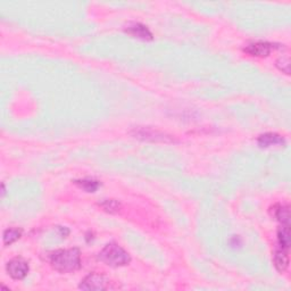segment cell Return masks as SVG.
<instances>
[{
    "mask_svg": "<svg viewBox=\"0 0 291 291\" xmlns=\"http://www.w3.org/2000/svg\"><path fill=\"white\" fill-rule=\"evenodd\" d=\"M272 48H273V46L269 44V42L258 41V42H254V44L248 45L247 47L244 48V51L249 53V55L251 56L267 57L271 53Z\"/></svg>",
    "mask_w": 291,
    "mask_h": 291,
    "instance_id": "cell-6",
    "label": "cell"
},
{
    "mask_svg": "<svg viewBox=\"0 0 291 291\" xmlns=\"http://www.w3.org/2000/svg\"><path fill=\"white\" fill-rule=\"evenodd\" d=\"M277 67L279 70L285 72L286 74H289L290 73V60L288 57H280L277 60Z\"/></svg>",
    "mask_w": 291,
    "mask_h": 291,
    "instance_id": "cell-14",
    "label": "cell"
},
{
    "mask_svg": "<svg viewBox=\"0 0 291 291\" xmlns=\"http://www.w3.org/2000/svg\"><path fill=\"white\" fill-rule=\"evenodd\" d=\"M273 216L280 221L282 224H289L290 220V212L289 207L286 205H275L273 208Z\"/></svg>",
    "mask_w": 291,
    "mask_h": 291,
    "instance_id": "cell-10",
    "label": "cell"
},
{
    "mask_svg": "<svg viewBox=\"0 0 291 291\" xmlns=\"http://www.w3.org/2000/svg\"><path fill=\"white\" fill-rule=\"evenodd\" d=\"M99 259L104 262L107 265L112 267H121L128 265L131 260L129 252L125 251L117 243L110 242L106 244L100 252H99Z\"/></svg>",
    "mask_w": 291,
    "mask_h": 291,
    "instance_id": "cell-2",
    "label": "cell"
},
{
    "mask_svg": "<svg viewBox=\"0 0 291 291\" xmlns=\"http://www.w3.org/2000/svg\"><path fill=\"white\" fill-rule=\"evenodd\" d=\"M125 31L129 34H131L132 37L138 38V39H143V40L152 39V34L147 29V26L140 24V23H133V24L130 25L129 28L125 30Z\"/></svg>",
    "mask_w": 291,
    "mask_h": 291,
    "instance_id": "cell-8",
    "label": "cell"
},
{
    "mask_svg": "<svg viewBox=\"0 0 291 291\" xmlns=\"http://www.w3.org/2000/svg\"><path fill=\"white\" fill-rule=\"evenodd\" d=\"M274 265L275 269L279 272L283 273L289 266V255H288V249H285V248H279V249L275 251L274 254Z\"/></svg>",
    "mask_w": 291,
    "mask_h": 291,
    "instance_id": "cell-9",
    "label": "cell"
},
{
    "mask_svg": "<svg viewBox=\"0 0 291 291\" xmlns=\"http://www.w3.org/2000/svg\"><path fill=\"white\" fill-rule=\"evenodd\" d=\"M109 288V280L104 275L91 273L83 279L80 285V289L82 290H104Z\"/></svg>",
    "mask_w": 291,
    "mask_h": 291,
    "instance_id": "cell-5",
    "label": "cell"
},
{
    "mask_svg": "<svg viewBox=\"0 0 291 291\" xmlns=\"http://www.w3.org/2000/svg\"><path fill=\"white\" fill-rule=\"evenodd\" d=\"M258 146L262 148H267V147H272V146H278V145H285L286 141L280 135H277V133H264V135L259 136L258 140Z\"/></svg>",
    "mask_w": 291,
    "mask_h": 291,
    "instance_id": "cell-7",
    "label": "cell"
},
{
    "mask_svg": "<svg viewBox=\"0 0 291 291\" xmlns=\"http://www.w3.org/2000/svg\"><path fill=\"white\" fill-rule=\"evenodd\" d=\"M102 207H104L107 212L113 213V212H116L117 208L120 207V205H118L117 201H115V200H107L104 202V204H102Z\"/></svg>",
    "mask_w": 291,
    "mask_h": 291,
    "instance_id": "cell-15",
    "label": "cell"
},
{
    "mask_svg": "<svg viewBox=\"0 0 291 291\" xmlns=\"http://www.w3.org/2000/svg\"><path fill=\"white\" fill-rule=\"evenodd\" d=\"M22 236V230L18 229H8L3 232V243L10 244L15 242V241L18 240Z\"/></svg>",
    "mask_w": 291,
    "mask_h": 291,
    "instance_id": "cell-13",
    "label": "cell"
},
{
    "mask_svg": "<svg viewBox=\"0 0 291 291\" xmlns=\"http://www.w3.org/2000/svg\"><path fill=\"white\" fill-rule=\"evenodd\" d=\"M52 269L60 273H71L81 267V252L78 248L56 250L50 255Z\"/></svg>",
    "mask_w": 291,
    "mask_h": 291,
    "instance_id": "cell-1",
    "label": "cell"
},
{
    "mask_svg": "<svg viewBox=\"0 0 291 291\" xmlns=\"http://www.w3.org/2000/svg\"><path fill=\"white\" fill-rule=\"evenodd\" d=\"M278 239H279V243H280V248L289 249V246H290L289 224H285L280 230H279Z\"/></svg>",
    "mask_w": 291,
    "mask_h": 291,
    "instance_id": "cell-11",
    "label": "cell"
},
{
    "mask_svg": "<svg viewBox=\"0 0 291 291\" xmlns=\"http://www.w3.org/2000/svg\"><path fill=\"white\" fill-rule=\"evenodd\" d=\"M75 183L81 188V189L87 191V193H95V191L99 188V186H100V183L96 181V180L94 179L78 180V181H75Z\"/></svg>",
    "mask_w": 291,
    "mask_h": 291,
    "instance_id": "cell-12",
    "label": "cell"
},
{
    "mask_svg": "<svg viewBox=\"0 0 291 291\" xmlns=\"http://www.w3.org/2000/svg\"><path fill=\"white\" fill-rule=\"evenodd\" d=\"M130 133L137 139L151 141V143H175L177 141L174 139V137L166 135V133L160 132L158 130L152 128H146V126H138Z\"/></svg>",
    "mask_w": 291,
    "mask_h": 291,
    "instance_id": "cell-3",
    "label": "cell"
},
{
    "mask_svg": "<svg viewBox=\"0 0 291 291\" xmlns=\"http://www.w3.org/2000/svg\"><path fill=\"white\" fill-rule=\"evenodd\" d=\"M6 271L14 280H23L29 273V264L23 258H13L7 263Z\"/></svg>",
    "mask_w": 291,
    "mask_h": 291,
    "instance_id": "cell-4",
    "label": "cell"
}]
</instances>
